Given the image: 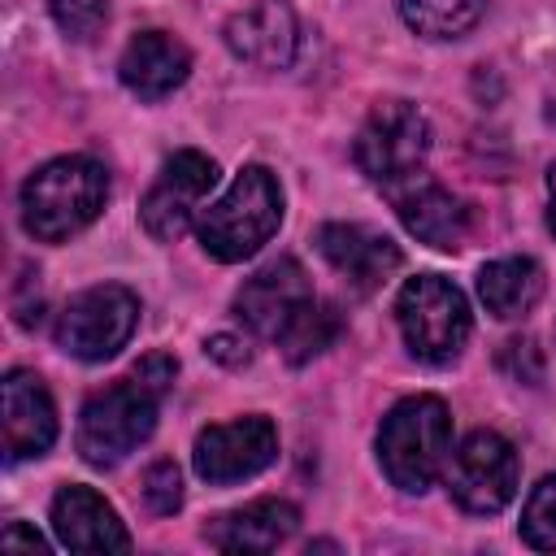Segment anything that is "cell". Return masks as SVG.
Returning a JSON list of instances; mask_svg holds the SVG:
<instances>
[{
  "instance_id": "6da1fadb",
  "label": "cell",
  "mask_w": 556,
  "mask_h": 556,
  "mask_svg": "<svg viewBox=\"0 0 556 556\" xmlns=\"http://www.w3.org/2000/svg\"><path fill=\"white\" fill-rule=\"evenodd\" d=\"M109 200V174L91 156H56L39 165L22 187V226L43 239L61 243L91 226Z\"/></svg>"
},
{
  "instance_id": "7a4b0ae2",
  "label": "cell",
  "mask_w": 556,
  "mask_h": 556,
  "mask_svg": "<svg viewBox=\"0 0 556 556\" xmlns=\"http://www.w3.org/2000/svg\"><path fill=\"white\" fill-rule=\"evenodd\" d=\"M278 222H282L278 178L265 165H248L235 174V182L222 191V200H213L195 217V235L213 261L230 265V261L252 256L261 243H269Z\"/></svg>"
},
{
  "instance_id": "3957f363",
  "label": "cell",
  "mask_w": 556,
  "mask_h": 556,
  "mask_svg": "<svg viewBox=\"0 0 556 556\" xmlns=\"http://www.w3.org/2000/svg\"><path fill=\"white\" fill-rule=\"evenodd\" d=\"M452 456V417L439 395L400 400L378 426L382 473L400 491H426Z\"/></svg>"
},
{
  "instance_id": "277c9868",
  "label": "cell",
  "mask_w": 556,
  "mask_h": 556,
  "mask_svg": "<svg viewBox=\"0 0 556 556\" xmlns=\"http://www.w3.org/2000/svg\"><path fill=\"white\" fill-rule=\"evenodd\" d=\"M156 391L139 378H117L104 391L87 395L78 413V452L96 469L122 465L156 430Z\"/></svg>"
},
{
  "instance_id": "5b68a950",
  "label": "cell",
  "mask_w": 556,
  "mask_h": 556,
  "mask_svg": "<svg viewBox=\"0 0 556 556\" xmlns=\"http://www.w3.org/2000/svg\"><path fill=\"white\" fill-rule=\"evenodd\" d=\"M395 321L408 352L426 365H447L469 339V304L443 274H417L395 295Z\"/></svg>"
},
{
  "instance_id": "8992f818",
  "label": "cell",
  "mask_w": 556,
  "mask_h": 556,
  "mask_svg": "<svg viewBox=\"0 0 556 556\" xmlns=\"http://www.w3.org/2000/svg\"><path fill=\"white\" fill-rule=\"evenodd\" d=\"M430 152V126L421 117L417 104L408 100H382L369 109V117L356 130L352 156L361 165V174L387 191L404 187L408 178L421 174Z\"/></svg>"
},
{
  "instance_id": "52a82bcc",
  "label": "cell",
  "mask_w": 556,
  "mask_h": 556,
  "mask_svg": "<svg viewBox=\"0 0 556 556\" xmlns=\"http://www.w3.org/2000/svg\"><path fill=\"white\" fill-rule=\"evenodd\" d=\"M139 326V300L122 282H100L78 291L56 317V348L78 361L117 356Z\"/></svg>"
},
{
  "instance_id": "ba28073f",
  "label": "cell",
  "mask_w": 556,
  "mask_h": 556,
  "mask_svg": "<svg viewBox=\"0 0 556 556\" xmlns=\"http://www.w3.org/2000/svg\"><path fill=\"white\" fill-rule=\"evenodd\" d=\"M447 491L465 513H500L517 495V452L495 430H473L447 456Z\"/></svg>"
},
{
  "instance_id": "9c48e42d",
  "label": "cell",
  "mask_w": 556,
  "mask_h": 556,
  "mask_svg": "<svg viewBox=\"0 0 556 556\" xmlns=\"http://www.w3.org/2000/svg\"><path fill=\"white\" fill-rule=\"evenodd\" d=\"M213 187H217V165H213V156H204V152H195V148L174 152V156L161 165L156 182L148 187V195H143V204H139L143 230H148L156 243H174V239L191 226L200 200H204Z\"/></svg>"
},
{
  "instance_id": "30bf717a",
  "label": "cell",
  "mask_w": 556,
  "mask_h": 556,
  "mask_svg": "<svg viewBox=\"0 0 556 556\" xmlns=\"http://www.w3.org/2000/svg\"><path fill=\"white\" fill-rule=\"evenodd\" d=\"M278 456V430L269 417H239V421H222L195 434V452L191 465L204 482L213 486H230L243 482L252 473H261L265 465H274Z\"/></svg>"
},
{
  "instance_id": "8fae6325",
  "label": "cell",
  "mask_w": 556,
  "mask_h": 556,
  "mask_svg": "<svg viewBox=\"0 0 556 556\" xmlns=\"http://www.w3.org/2000/svg\"><path fill=\"white\" fill-rule=\"evenodd\" d=\"M313 300H317V295H313L308 274L300 269V261L278 256V261H269L265 269H256V274L239 287L235 313H239L256 334H265V339L278 343Z\"/></svg>"
},
{
  "instance_id": "7c38bea8",
  "label": "cell",
  "mask_w": 556,
  "mask_h": 556,
  "mask_svg": "<svg viewBox=\"0 0 556 556\" xmlns=\"http://www.w3.org/2000/svg\"><path fill=\"white\" fill-rule=\"evenodd\" d=\"M317 252L330 261V269L352 287V291H378L395 269H400V248L356 222H326L317 230Z\"/></svg>"
},
{
  "instance_id": "4fadbf2b",
  "label": "cell",
  "mask_w": 556,
  "mask_h": 556,
  "mask_svg": "<svg viewBox=\"0 0 556 556\" xmlns=\"http://www.w3.org/2000/svg\"><path fill=\"white\" fill-rule=\"evenodd\" d=\"M56 439V408L48 387L30 369L4 374V460H30L43 456Z\"/></svg>"
},
{
  "instance_id": "5bb4252c",
  "label": "cell",
  "mask_w": 556,
  "mask_h": 556,
  "mask_svg": "<svg viewBox=\"0 0 556 556\" xmlns=\"http://www.w3.org/2000/svg\"><path fill=\"white\" fill-rule=\"evenodd\" d=\"M295 13L287 0H256L226 22V48L256 70H287L295 56Z\"/></svg>"
},
{
  "instance_id": "9a60e30c",
  "label": "cell",
  "mask_w": 556,
  "mask_h": 556,
  "mask_svg": "<svg viewBox=\"0 0 556 556\" xmlns=\"http://www.w3.org/2000/svg\"><path fill=\"white\" fill-rule=\"evenodd\" d=\"M52 534L70 552H126L130 534L117 521L113 504L91 486H61L52 500Z\"/></svg>"
},
{
  "instance_id": "2e32d148",
  "label": "cell",
  "mask_w": 556,
  "mask_h": 556,
  "mask_svg": "<svg viewBox=\"0 0 556 556\" xmlns=\"http://www.w3.org/2000/svg\"><path fill=\"white\" fill-rule=\"evenodd\" d=\"M395 195V213L404 222L408 235H417L421 243L430 248H443V252H456L469 235V208L439 182L430 178H408L404 187L391 191Z\"/></svg>"
},
{
  "instance_id": "e0dca14e",
  "label": "cell",
  "mask_w": 556,
  "mask_h": 556,
  "mask_svg": "<svg viewBox=\"0 0 556 556\" xmlns=\"http://www.w3.org/2000/svg\"><path fill=\"white\" fill-rule=\"evenodd\" d=\"M117 74H122V83H126L139 100H161V96H169L174 87L187 83V74H191V52H187L182 39H174V35H165V30H139V35L126 43V52H122Z\"/></svg>"
},
{
  "instance_id": "ac0fdd59",
  "label": "cell",
  "mask_w": 556,
  "mask_h": 556,
  "mask_svg": "<svg viewBox=\"0 0 556 556\" xmlns=\"http://www.w3.org/2000/svg\"><path fill=\"white\" fill-rule=\"evenodd\" d=\"M295 526H300V508L291 500H252L208 521L204 539L217 552H274L295 534Z\"/></svg>"
},
{
  "instance_id": "d6986e66",
  "label": "cell",
  "mask_w": 556,
  "mask_h": 556,
  "mask_svg": "<svg viewBox=\"0 0 556 556\" xmlns=\"http://www.w3.org/2000/svg\"><path fill=\"white\" fill-rule=\"evenodd\" d=\"M478 295H482L486 313H495L500 321L526 317V313L539 304V295H543V269H539L530 256L491 261V265H482V274H478Z\"/></svg>"
},
{
  "instance_id": "ffe728a7",
  "label": "cell",
  "mask_w": 556,
  "mask_h": 556,
  "mask_svg": "<svg viewBox=\"0 0 556 556\" xmlns=\"http://www.w3.org/2000/svg\"><path fill=\"white\" fill-rule=\"evenodd\" d=\"M482 9L486 0H400V17L426 39H460L478 26Z\"/></svg>"
},
{
  "instance_id": "44dd1931",
  "label": "cell",
  "mask_w": 556,
  "mask_h": 556,
  "mask_svg": "<svg viewBox=\"0 0 556 556\" xmlns=\"http://www.w3.org/2000/svg\"><path fill=\"white\" fill-rule=\"evenodd\" d=\"M334 339H339V313H334V304L313 300V304L295 317V326L278 339V348H282V356H287L291 365H304V361H313L317 352H326Z\"/></svg>"
},
{
  "instance_id": "7402d4cb",
  "label": "cell",
  "mask_w": 556,
  "mask_h": 556,
  "mask_svg": "<svg viewBox=\"0 0 556 556\" xmlns=\"http://www.w3.org/2000/svg\"><path fill=\"white\" fill-rule=\"evenodd\" d=\"M521 539L534 552H556V473L539 478L521 508Z\"/></svg>"
},
{
  "instance_id": "603a6c76",
  "label": "cell",
  "mask_w": 556,
  "mask_h": 556,
  "mask_svg": "<svg viewBox=\"0 0 556 556\" xmlns=\"http://www.w3.org/2000/svg\"><path fill=\"white\" fill-rule=\"evenodd\" d=\"M48 9H52V22L78 43L96 39L100 26L109 22V0H48Z\"/></svg>"
},
{
  "instance_id": "cb8c5ba5",
  "label": "cell",
  "mask_w": 556,
  "mask_h": 556,
  "mask_svg": "<svg viewBox=\"0 0 556 556\" xmlns=\"http://www.w3.org/2000/svg\"><path fill=\"white\" fill-rule=\"evenodd\" d=\"M143 504L165 517L182 504V478H178V465L174 460H156L148 473H143Z\"/></svg>"
},
{
  "instance_id": "d4e9b609",
  "label": "cell",
  "mask_w": 556,
  "mask_h": 556,
  "mask_svg": "<svg viewBox=\"0 0 556 556\" xmlns=\"http://www.w3.org/2000/svg\"><path fill=\"white\" fill-rule=\"evenodd\" d=\"M500 369H504L513 382H539V378H543V361H539L534 339H508V343L500 348Z\"/></svg>"
},
{
  "instance_id": "484cf974",
  "label": "cell",
  "mask_w": 556,
  "mask_h": 556,
  "mask_svg": "<svg viewBox=\"0 0 556 556\" xmlns=\"http://www.w3.org/2000/svg\"><path fill=\"white\" fill-rule=\"evenodd\" d=\"M174 369H178V365H174V356H165V352H152V356H143V361L135 365V378H139V382H148V387L161 395V391L174 382Z\"/></svg>"
},
{
  "instance_id": "4316f807",
  "label": "cell",
  "mask_w": 556,
  "mask_h": 556,
  "mask_svg": "<svg viewBox=\"0 0 556 556\" xmlns=\"http://www.w3.org/2000/svg\"><path fill=\"white\" fill-rule=\"evenodd\" d=\"M0 547H26V552H43L48 543H43L35 530H26V526H17V521H13V526L0 534Z\"/></svg>"
},
{
  "instance_id": "83f0119b",
  "label": "cell",
  "mask_w": 556,
  "mask_h": 556,
  "mask_svg": "<svg viewBox=\"0 0 556 556\" xmlns=\"http://www.w3.org/2000/svg\"><path fill=\"white\" fill-rule=\"evenodd\" d=\"M547 226L556 230V165L547 169Z\"/></svg>"
},
{
  "instance_id": "f1b7e54d",
  "label": "cell",
  "mask_w": 556,
  "mask_h": 556,
  "mask_svg": "<svg viewBox=\"0 0 556 556\" xmlns=\"http://www.w3.org/2000/svg\"><path fill=\"white\" fill-rule=\"evenodd\" d=\"M547 117H552V126H556V100H552V109H547Z\"/></svg>"
}]
</instances>
